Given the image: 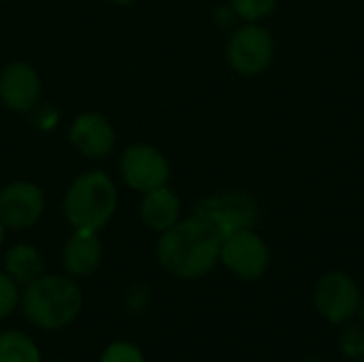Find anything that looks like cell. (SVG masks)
<instances>
[{
	"instance_id": "2",
	"label": "cell",
	"mask_w": 364,
	"mask_h": 362,
	"mask_svg": "<svg viewBox=\"0 0 364 362\" xmlns=\"http://www.w3.org/2000/svg\"><path fill=\"white\" fill-rule=\"evenodd\" d=\"M21 303L26 318L34 326L55 331L77 318L83 305V297L77 284H73L68 277L41 275L28 284Z\"/></svg>"
},
{
	"instance_id": "4",
	"label": "cell",
	"mask_w": 364,
	"mask_h": 362,
	"mask_svg": "<svg viewBox=\"0 0 364 362\" xmlns=\"http://www.w3.org/2000/svg\"><path fill=\"white\" fill-rule=\"evenodd\" d=\"M192 215L207 222L211 228L218 230V235L222 239H226L239 230L252 228L258 211H256V203L250 196L228 192V194L209 196V198L200 201L194 207Z\"/></svg>"
},
{
	"instance_id": "9",
	"label": "cell",
	"mask_w": 364,
	"mask_h": 362,
	"mask_svg": "<svg viewBox=\"0 0 364 362\" xmlns=\"http://www.w3.org/2000/svg\"><path fill=\"white\" fill-rule=\"evenodd\" d=\"M45 207L43 192L28 181H15L0 190V222L4 228H30Z\"/></svg>"
},
{
	"instance_id": "24",
	"label": "cell",
	"mask_w": 364,
	"mask_h": 362,
	"mask_svg": "<svg viewBox=\"0 0 364 362\" xmlns=\"http://www.w3.org/2000/svg\"><path fill=\"white\" fill-rule=\"evenodd\" d=\"M53 362H66V361H53Z\"/></svg>"
},
{
	"instance_id": "5",
	"label": "cell",
	"mask_w": 364,
	"mask_h": 362,
	"mask_svg": "<svg viewBox=\"0 0 364 362\" xmlns=\"http://www.w3.org/2000/svg\"><path fill=\"white\" fill-rule=\"evenodd\" d=\"M122 177L126 186L136 192H149L160 186H166L171 177L168 160L162 156L160 149L151 145H130L122 154L119 162Z\"/></svg>"
},
{
	"instance_id": "15",
	"label": "cell",
	"mask_w": 364,
	"mask_h": 362,
	"mask_svg": "<svg viewBox=\"0 0 364 362\" xmlns=\"http://www.w3.org/2000/svg\"><path fill=\"white\" fill-rule=\"evenodd\" d=\"M0 362H41L38 348L23 333L0 335Z\"/></svg>"
},
{
	"instance_id": "6",
	"label": "cell",
	"mask_w": 364,
	"mask_h": 362,
	"mask_svg": "<svg viewBox=\"0 0 364 362\" xmlns=\"http://www.w3.org/2000/svg\"><path fill=\"white\" fill-rule=\"evenodd\" d=\"M228 64L241 75H258L273 60V38L260 26H243L237 30L226 49Z\"/></svg>"
},
{
	"instance_id": "14",
	"label": "cell",
	"mask_w": 364,
	"mask_h": 362,
	"mask_svg": "<svg viewBox=\"0 0 364 362\" xmlns=\"http://www.w3.org/2000/svg\"><path fill=\"white\" fill-rule=\"evenodd\" d=\"M4 267H6V275L15 284H26L28 286L30 282L41 277L43 258H41L38 250H34L32 245L19 243V245L9 250V254L4 258Z\"/></svg>"
},
{
	"instance_id": "23",
	"label": "cell",
	"mask_w": 364,
	"mask_h": 362,
	"mask_svg": "<svg viewBox=\"0 0 364 362\" xmlns=\"http://www.w3.org/2000/svg\"><path fill=\"white\" fill-rule=\"evenodd\" d=\"M358 362H364V356H363V358H360V361H358Z\"/></svg>"
},
{
	"instance_id": "3",
	"label": "cell",
	"mask_w": 364,
	"mask_h": 362,
	"mask_svg": "<svg viewBox=\"0 0 364 362\" xmlns=\"http://www.w3.org/2000/svg\"><path fill=\"white\" fill-rule=\"evenodd\" d=\"M117 209V190L109 175L92 171L77 177L64 198L66 220L75 230L98 233Z\"/></svg>"
},
{
	"instance_id": "11",
	"label": "cell",
	"mask_w": 364,
	"mask_h": 362,
	"mask_svg": "<svg viewBox=\"0 0 364 362\" xmlns=\"http://www.w3.org/2000/svg\"><path fill=\"white\" fill-rule=\"evenodd\" d=\"M70 143L85 158L100 160L113 151L115 132L107 117L98 113H81L70 126Z\"/></svg>"
},
{
	"instance_id": "7",
	"label": "cell",
	"mask_w": 364,
	"mask_h": 362,
	"mask_svg": "<svg viewBox=\"0 0 364 362\" xmlns=\"http://www.w3.org/2000/svg\"><path fill=\"white\" fill-rule=\"evenodd\" d=\"M220 258L226 269L241 280H258L269 267V250L250 228L226 237L222 241Z\"/></svg>"
},
{
	"instance_id": "10",
	"label": "cell",
	"mask_w": 364,
	"mask_h": 362,
	"mask_svg": "<svg viewBox=\"0 0 364 362\" xmlns=\"http://www.w3.org/2000/svg\"><path fill=\"white\" fill-rule=\"evenodd\" d=\"M41 98L38 73L26 62H11L0 73V100L6 109L28 113L36 109Z\"/></svg>"
},
{
	"instance_id": "8",
	"label": "cell",
	"mask_w": 364,
	"mask_h": 362,
	"mask_svg": "<svg viewBox=\"0 0 364 362\" xmlns=\"http://www.w3.org/2000/svg\"><path fill=\"white\" fill-rule=\"evenodd\" d=\"M316 307L333 324L348 322L360 309V290L346 273H328L316 288Z\"/></svg>"
},
{
	"instance_id": "21",
	"label": "cell",
	"mask_w": 364,
	"mask_h": 362,
	"mask_svg": "<svg viewBox=\"0 0 364 362\" xmlns=\"http://www.w3.org/2000/svg\"><path fill=\"white\" fill-rule=\"evenodd\" d=\"M360 318H363V324H364V303H363V307H360Z\"/></svg>"
},
{
	"instance_id": "20",
	"label": "cell",
	"mask_w": 364,
	"mask_h": 362,
	"mask_svg": "<svg viewBox=\"0 0 364 362\" xmlns=\"http://www.w3.org/2000/svg\"><path fill=\"white\" fill-rule=\"evenodd\" d=\"M2 239H4V226H2V222H0V243H2Z\"/></svg>"
},
{
	"instance_id": "13",
	"label": "cell",
	"mask_w": 364,
	"mask_h": 362,
	"mask_svg": "<svg viewBox=\"0 0 364 362\" xmlns=\"http://www.w3.org/2000/svg\"><path fill=\"white\" fill-rule=\"evenodd\" d=\"M179 211H181L179 198L168 186H160L143 194L141 218L151 230L158 233L168 230L173 224L179 222Z\"/></svg>"
},
{
	"instance_id": "17",
	"label": "cell",
	"mask_w": 364,
	"mask_h": 362,
	"mask_svg": "<svg viewBox=\"0 0 364 362\" xmlns=\"http://www.w3.org/2000/svg\"><path fill=\"white\" fill-rule=\"evenodd\" d=\"M341 350L350 358L364 356V329L363 326H348L341 333Z\"/></svg>"
},
{
	"instance_id": "16",
	"label": "cell",
	"mask_w": 364,
	"mask_h": 362,
	"mask_svg": "<svg viewBox=\"0 0 364 362\" xmlns=\"http://www.w3.org/2000/svg\"><path fill=\"white\" fill-rule=\"evenodd\" d=\"M277 0H232V11L245 21H258L275 9Z\"/></svg>"
},
{
	"instance_id": "19",
	"label": "cell",
	"mask_w": 364,
	"mask_h": 362,
	"mask_svg": "<svg viewBox=\"0 0 364 362\" xmlns=\"http://www.w3.org/2000/svg\"><path fill=\"white\" fill-rule=\"evenodd\" d=\"M17 284L6 273H0V320L17 307Z\"/></svg>"
},
{
	"instance_id": "18",
	"label": "cell",
	"mask_w": 364,
	"mask_h": 362,
	"mask_svg": "<svg viewBox=\"0 0 364 362\" xmlns=\"http://www.w3.org/2000/svg\"><path fill=\"white\" fill-rule=\"evenodd\" d=\"M100 362H143V356H141V350L136 346L119 341V344H113L105 350Z\"/></svg>"
},
{
	"instance_id": "1",
	"label": "cell",
	"mask_w": 364,
	"mask_h": 362,
	"mask_svg": "<svg viewBox=\"0 0 364 362\" xmlns=\"http://www.w3.org/2000/svg\"><path fill=\"white\" fill-rule=\"evenodd\" d=\"M222 237L198 218L173 224L158 241V260L179 280H196L213 269L220 258Z\"/></svg>"
},
{
	"instance_id": "12",
	"label": "cell",
	"mask_w": 364,
	"mask_h": 362,
	"mask_svg": "<svg viewBox=\"0 0 364 362\" xmlns=\"http://www.w3.org/2000/svg\"><path fill=\"white\" fill-rule=\"evenodd\" d=\"M102 258V245L94 230H75L64 247V267L75 277L92 275Z\"/></svg>"
},
{
	"instance_id": "22",
	"label": "cell",
	"mask_w": 364,
	"mask_h": 362,
	"mask_svg": "<svg viewBox=\"0 0 364 362\" xmlns=\"http://www.w3.org/2000/svg\"><path fill=\"white\" fill-rule=\"evenodd\" d=\"M307 362H324V361H318V358H314V361H307Z\"/></svg>"
}]
</instances>
